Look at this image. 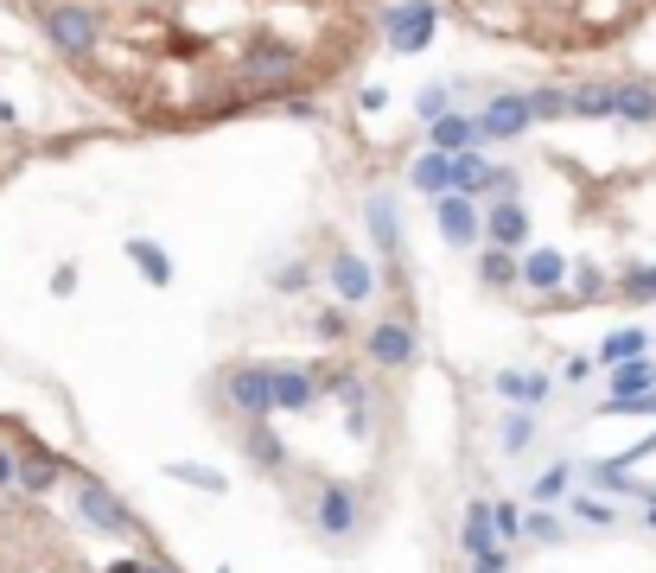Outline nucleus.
Returning <instances> with one entry per match:
<instances>
[{"label":"nucleus","mask_w":656,"mask_h":573,"mask_svg":"<svg viewBox=\"0 0 656 573\" xmlns=\"http://www.w3.org/2000/svg\"><path fill=\"white\" fill-rule=\"evenodd\" d=\"M71 510H77V523L90 529V535H109V542H128V535H141V517L102 484V478H77L71 484Z\"/></svg>","instance_id":"nucleus-1"},{"label":"nucleus","mask_w":656,"mask_h":573,"mask_svg":"<svg viewBox=\"0 0 656 573\" xmlns=\"http://www.w3.org/2000/svg\"><path fill=\"white\" fill-rule=\"evenodd\" d=\"M306 523H313V535H326V542H351L364 529V497L344 478H319L313 484V504H306Z\"/></svg>","instance_id":"nucleus-2"},{"label":"nucleus","mask_w":656,"mask_h":573,"mask_svg":"<svg viewBox=\"0 0 656 573\" xmlns=\"http://www.w3.org/2000/svg\"><path fill=\"white\" fill-rule=\"evenodd\" d=\"M224 402H230L242 421H268V415H275V370H262V364H230V370H224Z\"/></svg>","instance_id":"nucleus-3"},{"label":"nucleus","mask_w":656,"mask_h":573,"mask_svg":"<svg viewBox=\"0 0 656 573\" xmlns=\"http://www.w3.org/2000/svg\"><path fill=\"white\" fill-rule=\"evenodd\" d=\"M46 33H51V46L64 51V58H77V64H90L96 46H102V20H96L90 7H51L46 13Z\"/></svg>","instance_id":"nucleus-4"},{"label":"nucleus","mask_w":656,"mask_h":573,"mask_svg":"<svg viewBox=\"0 0 656 573\" xmlns=\"http://www.w3.org/2000/svg\"><path fill=\"white\" fill-rule=\"evenodd\" d=\"M364 357H370L376 370H389V377H402V370H415V357H421V338L408 319H376L370 338H364Z\"/></svg>","instance_id":"nucleus-5"},{"label":"nucleus","mask_w":656,"mask_h":573,"mask_svg":"<svg viewBox=\"0 0 656 573\" xmlns=\"http://www.w3.org/2000/svg\"><path fill=\"white\" fill-rule=\"evenodd\" d=\"M242 77H249V90L275 96V90H287V84L300 77V51L293 46H255L249 51V64H242Z\"/></svg>","instance_id":"nucleus-6"},{"label":"nucleus","mask_w":656,"mask_h":573,"mask_svg":"<svg viewBox=\"0 0 656 573\" xmlns=\"http://www.w3.org/2000/svg\"><path fill=\"white\" fill-rule=\"evenodd\" d=\"M319 408V370L313 364H275V415H313Z\"/></svg>","instance_id":"nucleus-7"},{"label":"nucleus","mask_w":656,"mask_h":573,"mask_svg":"<svg viewBox=\"0 0 656 573\" xmlns=\"http://www.w3.org/2000/svg\"><path fill=\"white\" fill-rule=\"evenodd\" d=\"M478 230H484L478 204H471L466 191H446V198H440V237L453 242V249H466V242H478Z\"/></svg>","instance_id":"nucleus-8"},{"label":"nucleus","mask_w":656,"mask_h":573,"mask_svg":"<svg viewBox=\"0 0 656 573\" xmlns=\"http://www.w3.org/2000/svg\"><path fill=\"white\" fill-rule=\"evenodd\" d=\"M242 453H249V466H262L268 478H287V466H293V459H287V440L268 428V421H249V433H242Z\"/></svg>","instance_id":"nucleus-9"},{"label":"nucleus","mask_w":656,"mask_h":573,"mask_svg":"<svg viewBox=\"0 0 656 573\" xmlns=\"http://www.w3.org/2000/svg\"><path fill=\"white\" fill-rule=\"evenodd\" d=\"M478 122H484V141H516V135L535 122V109H529V96H497Z\"/></svg>","instance_id":"nucleus-10"},{"label":"nucleus","mask_w":656,"mask_h":573,"mask_svg":"<svg viewBox=\"0 0 656 573\" xmlns=\"http://www.w3.org/2000/svg\"><path fill=\"white\" fill-rule=\"evenodd\" d=\"M58 478H64V466L51 459L46 446L20 440V491H26V497H51V491H58Z\"/></svg>","instance_id":"nucleus-11"},{"label":"nucleus","mask_w":656,"mask_h":573,"mask_svg":"<svg viewBox=\"0 0 656 573\" xmlns=\"http://www.w3.org/2000/svg\"><path fill=\"white\" fill-rule=\"evenodd\" d=\"M331 286H338V300H344V306H364V300L376 293L370 262H364V255H351V249H344V255H331Z\"/></svg>","instance_id":"nucleus-12"},{"label":"nucleus","mask_w":656,"mask_h":573,"mask_svg":"<svg viewBox=\"0 0 656 573\" xmlns=\"http://www.w3.org/2000/svg\"><path fill=\"white\" fill-rule=\"evenodd\" d=\"M427 135H433L440 153H471V147L484 141V122H478V115H433Z\"/></svg>","instance_id":"nucleus-13"},{"label":"nucleus","mask_w":656,"mask_h":573,"mask_svg":"<svg viewBox=\"0 0 656 573\" xmlns=\"http://www.w3.org/2000/svg\"><path fill=\"white\" fill-rule=\"evenodd\" d=\"M459 548H466V561H491V555H504V548H497V523H491V504H466Z\"/></svg>","instance_id":"nucleus-14"},{"label":"nucleus","mask_w":656,"mask_h":573,"mask_svg":"<svg viewBox=\"0 0 656 573\" xmlns=\"http://www.w3.org/2000/svg\"><path fill=\"white\" fill-rule=\"evenodd\" d=\"M433 39V7H402V13H389V46L395 51H421Z\"/></svg>","instance_id":"nucleus-15"},{"label":"nucleus","mask_w":656,"mask_h":573,"mask_svg":"<svg viewBox=\"0 0 656 573\" xmlns=\"http://www.w3.org/2000/svg\"><path fill=\"white\" fill-rule=\"evenodd\" d=\"M484 237L497 242V249H522V242H529V211H522L516 198L491 204V217H484Z\"/></svg>","instance_id":"nucleus-16"},{"label":"nucleus","mask_w":656,"mask_h":573,"mask_svg":"<svg viewBox=\"0 0 656 573\" xmlns=\"http://www.w3.org/2000/svg\"><path fill=\"white\" fill-rule=\"evenodd\" d=\"M491 389H497V395H504L510 408H542L555 382H548V377H535V370H504V377H491Z\"/></svg>","instance_id":"nucleus-17"},{"label":"nucleus","mask_w":656,"mask_h":573,"mask_svg":"<svg viewBox=\"0 0 656 573\" xmlns=\"http://www.w3.org/2000/svg\"><path fill=\"white\" fill-rule=\"evenodd\" d=\"M651 389H656V364H651V357L611 364V395H606V402H631V395H651Z\"/></svg>","instance_id":"nucleus-18"},{"label":"nucleus","mask_w":656,"mask_h":573,"mask_svg":"<svg viewBox=\"0 0 656 573\" xmlns=\"http://www.w3.org/2000/svg\"><path fill=\"white\" fill-rule=\"evenodd\" d=\"M567 115H618V84H580V90H567Z\"/></svg>","instance_id":"nucleus-19"},{"label":"nucleus","mask_w":656,"mask_h":573,"mask_svg":"<svg viewBox=\"0 0 656 573\" xmlns=\"http://www.w3.org/2000/svg\"><path fill=\"white\" fill-rule=\"evenodd\" d=\"M516 275H522L529 286H542V293H548V286H562V281H567V262L555 255V249H535V255H529V262H522Z\"/></svg>","instance_id":"nucleus-20"},{"label":"nucleus","mask_w":656,"mask_h":573,"mask_svg":"<svg viewBox=\"0 0 656 573\" xmlns=\"http://www.w3.org/2000/svg\"><path fill=\"white\" fill-rule=\"evenodd\" d=\"M497 446H504V453H529V446H535V408H510L504 428H497Z\"/></svg>","instance_id":"nucleus-21"},{"label":"nucleus","mask_w":656,"mask_h":573,"mask_svg":"<svg viewBox=\"0 0 656 573\" xmlns=\"http://www.w3.org/2000/svg\"><path fill=\"white\" fill-rule=\"evenodd\" d=\"M618 122H656V90L651 84H618Z\"/></svg>","instance_id":"nucleus-22"},{"label":"nucleus","mask_w":656,"mask_h":573,"mask_svg":"<svg viewBox=\"0 0 656 573\" xmlns=\"http://www.w3.org/2000/svg\"><path fill=\"white\" fill-rule=\"evenodd\" d=\"M128 262H135V268H141V275H147L153 286L173 281V262H166V249H153V242H141V237L128 242Z\"/></svg>","instance_id":"nucleus-23"},{"label":"nucleus","mask_w":656,"mask_h":573,"mask_svg":"<svg viewBox=\"0 0 656 573\" xmlns=\"http://www.w3.org/2000/svg\"><path fill=\"white\" fill-rule=\"evenodd\" d=\"M567 484H573V466H548V472H542L535 484H529V504H535V510L562 504V497H567Z\"/></svg>","instance_id":"nucleus-24"},{"label":"nucleus","mask_w":656,"mask_h":573,"mask_svg":"<svg viewBox=\"0 0 656 573\" xmlns=\"http://www.w3.org/2000/svg\"><path fill=\"white\" fill-rule=\"evenodd\" d=\"M166 478H179V484H191V491H211V497H224V491H230V478L211 472V466H166Z\"/></svg>","instance_id":"nucleus-25"},{"label":"nucleus","mask_w":656,"mask_h":573,"mask_svg":"<svg viewBox=\"0 0 656 573\" xmlns=\"http://www.w3.org/2000/svg\"><path fill=\"white\" fill-rule=\"evenodd\" d=\"M600 357H606V364H631V357H644V332H611L606 344H600Z\"/></svg>","instance_id":"nucleus-26"},{"label":"nucleus","mask_w":656,"mask_h":573,"mask_svg":"<svg viewBox=\"0 0 656 573\" xmlns=\"http://www.w3.org/2000/svg\"><path fill=\"white\" fill-rule=\"evenodd\" d=\"M491 523H497V542H522V510L516 504H491Z\"/></svg>","instance_id":"nucleus-27"},{"label":"nucleus","mask_w":656,"mask_h":573,"mask_svg":"<svg viewBox=\"0 0 656 573\" xmlns=\"http://www.w3.org/2000/svg\"><path fill=\"white\" fill-rule=\"evenodd\" d=\"M567 510H573L580 523H600V529H611V523H618V517H611V504H600V497H573Z\"/></svg>","instance_id":"nucleus-28"},{"label":"nucleus","mask_w":656,"mask_h":573,"mask_svg":"<svg viewBox=\"0 0 656 573\" xmlns=\"http://www.w3.org/2000/svg\"><path fill=\"white\" fill-rule=\"evenodd\" d=\"M529 109H535L542 122H562V115H567V90H535V96H529Z\"/></svg>","instance_id":"nucleus-29"},{"label":"nucleus","mask_w":656,"mask_h":573,"mask_svg":"<svg viewBox=\"0 0 656 573\" xmlns=\"http://www.w3.org/2000/svg\"><path fill=\"white\" fill-rule=\"evenodd\" d=\"M618 293H625V300H656V268H638V275H625V281H618Z\"/></svg>","instance_id":"nucleus-30"},{"label":"nucleus","mask_w":656,"mask_h":573,"mask_svg":"<svg viewBox=\"0 0 656 573\" xmlns=\"http://www.w3.org/2000/svg\"><path fill=\"white\" fill-rule=\"evenodd\" d=\"M522 535H529V542H562V523H555L548 510H535V517H522Z\"/></svg>","instance_id":"nucleus-31"},{"label":"nucleus","mask_w":656,"mask_h":573,"mask_svg":"<svg viewBox=\"0 0 656 573\" xmlns=\"http://www.w3.org/2000/svg\"><path fill=\"white\" fill-rule=\"evenodd\" d=\"M516 275V262H510V249H491V255H484V281L491 286H504Z\"/></svg>","instance_id":"nucleus-32"},{"label":"nucleus","mask_w":656,"mask_h":573,"mask_svg":"<svg viewBox=\"0 0 656 573\" xmlns=\"http://www.w3.org/2000/svg\"><path fill=\"white\" fill-rule=\"evenodd\" d=\"M7 491H20V453L0 440V497H7Z\"/></svg>","instance_id":"nucleus-33"},{"label":"nucleus","mask_w":656,"mask_h":573,"mask_svg":"<svg viewBox=\"0 0 656 573\" xmlns=\"http://www.w3.org/2000/svg\"><path fill=\"white\" fill-rule=\"evenodd\" d=\"M351 326H344V313H319V338H344Z\"/></svg>","instance_id":"nucleus-34"},{"label":"nucleus","mask_w":656,"mask_h":573,"mask_svg":"<svg viewBox=\"0 0 656 573\" xmlns=\"http://www.w3.org/2000/svg\"><path fill=\"white\" fill-rule=\"evenodd\" d=\"M562 377H567V389H573V382H586V377H593V364H586V357H567V370H562Z\"/></svg>","instance_id":"nucleus-35"},{"label":"nucleus","mask_w":656,"mask_h":573,"mask_svg":"<svg viewBox=\"0 0 656 573\" xmlns=\"http://www.w3.org/2000/svg\"><path fill=\"white\" fill-rule=\"evenodd\" d=\"M102 573H147V561H109Z\"/></svg>","instance_id":"nucleus-36"},{"label":"nucleus","mask_w":656,"mask_h":573,"mask_svg":"<svg viewBox=\"0 0 656 573\" xmlns=\"http://www.w3.org/2000/svg\"><path fill=\"white\" fill-rule=\"evenodd\" d=\"M471 573H504V555H491V561H471Z\"/></svg>","instance_id":"nucleus-37"},{"label":"nucleus","mask_w":656,"mask_h":573,"mask_svg":"<svg viewBox=\"0 0 656 573\" xmlns=\"http://www.w3.org/2000/svg\"><path fill=\"white\" fill-rule=\"evenodd\" d=\"M147 573H179L173 561H147Z\"/></svg>","instance_id":"nucleus-38"}]
</instances>
